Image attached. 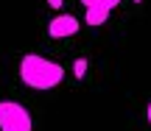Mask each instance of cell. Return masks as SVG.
Segmentation results:
<instances>
[{"label":"cell","instance_id":"52a82bcc","mask_svg":"<svg viewBox=\"0 0 151 131\" xmlns=\"http://www.w3.org/2000/svg\"><path fill=\"white\" fill-rule=\"evenodd\" d=\"M146 117H148V126H151V103H148V112H146Z\"/></svg>","mask_w":151,"mask_h":131},{"label":"cell","instance_id":"8992f818","mask_svg":"<svg viewBox=\"0 0 151 131\" xmlns=\"http://www.w3.org/2000/svg\"><path fill=\"white\" fill-rule=\"evenodd\" d=\"M62 3H65V0H48V6H50V9H62Z\"/></svg>","mask_w":151,"mask_h":131},{"label":"cell","instance_id":"ba28073f","mask_svg":"<svg viewBox=\"0 0 151 131\" xmlns=\"http://www.w3.org/2000/svg\"><path fill=\"white\" fill-rule=\"evenodd\" d=\"M134 3H143V0H134Z\"/></svg>","mask_w":151,"mask_h":131},{"label":"cell","instance_id":"5b68a950","mask_svg":"<svg viewBox=\"0 0 151 131\" xmlns=\"http://www.w3.org/2000/svg\"><path fill=\"white\" fill-rule=\"evenodd\" d=\"M73 75L76 78H84L87 75V59H76L73 61Z\"/></svg>","mask_w":151,"mask_h":131},{"label":"cell","instance_id":"7a4b0ae2","mask_svg":"<svg viewBox=\"0 0 151 131\" xmlns=\"http://www.w3.org/2000/svg\"><path fill=\"white\" fill-rule=\"evenodd\" d=\"M0 131H34L31 112L20 100H0Z\"/></svg>","mask_w":151,"mask_h":131},{"label":"cell","instance_id":"6da1fadb","mask_svg":"<svg viewBox=\"0 0 151 131\" xmlns=\"http://www.w3.org/2000/svg\"><path fill=\"white\" fill-rule=\"evenodd\" d=\"M20 81L31 89L45 92V89H53L65 81V67L39 53H25L20 59Z\"/></svg>","mask_w":151,"mask_h":131},{"label":"cell","instance_id":"277c9868","mask_svg":"<svg viewBox=\"0 0 151 131\" xmlns=\"http://www.w3.org/2000/svg\"><path fill=\"white\" fill-rule=\"evenodd\" d=\"M78 25H81V22L76 20L73 14H59V17H53V20L48 22V33L53 39H65V36L78 33Z\"/></svg>","mask_w":151,"mask_h":131},{"label":"cell","instance_id":"3957f363","mask_svg":"<svg viewBox=\"0 0 151 131\" xmlns=\"http://www.w3.org/2000/svg\"><path fill=\"white\" fill-rule=\"evenodd\" d=\"M81 6H84V22L98 28L109 20L112 9H118L120 0H81Z\"/></svg>","mask_w":151,"mask_h":131}]
</instances>
